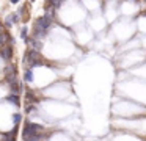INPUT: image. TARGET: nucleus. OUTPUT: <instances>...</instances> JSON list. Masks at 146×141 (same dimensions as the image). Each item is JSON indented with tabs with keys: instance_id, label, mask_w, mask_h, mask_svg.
Listing matches in <instances>:
<instances>
[{
	"instance_id": "f257e3e1",
	"label": "nucleus",
	"mask_w": 146,
	"mask_h": 141,
	"mask_svg": "<svg viewBox=\"0 0 146 141\" xmlns=\"http://www.w3.org/2000/svg\"><path fill=\"white\" fill-rule=\"evenodd\" d=\"M50 27H52V16L50 14H44V16H41V17H38L35 21V27H33V30L47 33V31L50 30Z\"/></svg>"
},
{
	"instance_id": "f03ea898",
	"label": "nucleus",
	"mask_w": 146,
	"mask_h": 141,
	"mask_svg": "<svg viewBox=\"0 0 146 141\" xmlns=\"http://www.w3.org/2000/svg\"><path fill=\"white\" fill-rule=\"evenodd\" d=\"M41 130H42L41 125L30 124V122H29V124H25V127H24V130H22V138H24V140H27V138H32V136H38Z\"/></svg>"
},
{
	"instance_id": "7ed1b4c3",
	"label": "nucleus",
	"mask_w": 146,
	"mask_h": 141,
	"mask_svg": "<svg viewBox=\"0 0 146 141\" xmlns=\"http://www.w3.org/2000/svg\"><path fill=\"white\" fill-rule=\"evenodd\" d=\"M0 56H2V60H5V63L11 61V58H13V47L11 46H5L0 49Z\"/></svg>"
},
{
	"instance_id": "20e7f679",
	"label": "nucleus",
	"mask_w": 146,
	"mask_h": 141,
	"mask_svg": "<svg viewBox=\"0 0 146 141\" xmlns=\"http://www.w3.org/2000/svg\"><path fill=\"white\" fill-rule=\"evenodd\" d=\"M7 100L10 103H13V105L19 107L21 105V100H19V94H10V96L7 97Z\"/></svg>"
},
{
	"instance_id": "39448f33",
	"label": "nucleus",
	"mask_w": 146,
	"mask_h": 141,
	"mask_svg": "<svg viewBox=\"0 0 146 141\" xmlns=\"http://www.w3.org/2000/svg\"><path fill=\"white\" fill-rule=\"evenodd\" d=\"M10 86H11V94H19L21 93V85L17 83V80L13 81V83H10Z\"/></svg>"
},
{
	"instance_id": "423d86ee",
	"label": "nucleus",
	"mask_w": 146,
	"mask_h": 141,
	"mask_svg": "<svg viewBox=\"0 0 146 141\" xmlns=\"http://www.w3.org/2000/svg\"><path fill=\"white\" fill-rule=\"evenodd\" d=\"M8 17H10V21L13 22V24H19V21H21V13H11Z\"/></svg>"
},
{
	"instance_id": "0eeeda50",
	"label": "nucleus",
	"mask_w": 146,
	"mask_h": 141,
	"mask_svg": "<svg viewBox=\"0 0 146 141\" xmlns=\"http://www.w3.org/2000/svg\"><path fill=\"white\" fill-rule=\"evenodd\" d=\"M63 2H64V0H50V2H49V5H50L52 9H58L61 5H63Z\"/></svg>"
},
{
	"instance_id": "6e6552de",
	"label": "nucleus",
	"mask_w": 146,
	"mask_h": 141,
	"mask_svg": "<svg viewBox=\"0 0 146 141\" xmlns=\"http://www.w3.org/2000/svg\"><path fill=\"white\" fill-rule=\"evenodd\" d=\"M24 78H25V81H29V83H32V81H33V71H32V68L25 71V74H24Z\"/></svg>"
},
{
	"instance_id": "1a4fd4ad",
	"label": "nucleus",
	"mask_w": 146,
	"mask_h": 141,
	"mask_svg": "<svg viewBox=\"0 0 146 141\" xmlns=\"http://www.w3.org/2000/svg\"><path fill=\"white\" fill-rule=\"evenodd\" d=\"M21 119H22V115H21V113H14L13 115V122L14 124H19Z\"/></svg>"
},
{
	"instance_id": "9d476101",
	"label": "nucleus",
	"mask_w": 146,
	"mask_h": 141,
	"mask_svg": "<svg viewBox=\"0 0 146 141\" xmlns=\"http://www.w3.org/2000/svg\"><path fill=\"white\" fill-rule=\"evenodd\" d=\"M27 31H29V30H27V27H22V30H21V36L24 38V41H27L30 38V36H27Z\"/></svg>"
},
{
	"instance_id": "9b49d317",
	"label": "nucleus",
	"mask_w": 146,
	"mask_h": 141,
	"mask_svg": "<svg viewBox=\"0 0 146 141\" xmlns=\"http://www.w3.org/2000/svg\"><path fill=\"white\" fill-rule=\"evenodd\" d=\"M3 31H5V25L2 24V22H0V34L3 33Z\"/></svg>"
},
{
	"instance_id": "f8f14e48",
	"label": "nucleus",
	"mask_w": 146,
	"mask_h": 141,
	"mask_svg": "<svg viewBox=\"0 0 146 141\" xmlns=\"http://www.w3.org/2000/svg\"><path fill=\"white\" fill-rule=\"evenodd\" d=\"M11 3H13V5H16V3H19V0H10Z\"/></svg>"
},
{
	"instance_id": "ddd939ff",
	"label": "nucleus",
	"mask_w": 146,
	"mask_h": 141,
	"mask_svg": "<svg viewBox=\"0 0 146 141\" xmlns=\"http://www.w3.org/2000/svg\"><path fill=\"white\" fill-rule=\"evenodd\" d=\"M145 2H146V0H145Z\"/></svg>"
}]
</instances>
